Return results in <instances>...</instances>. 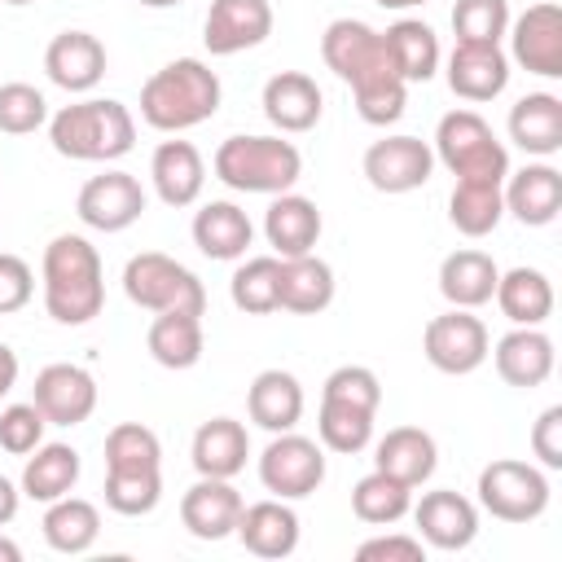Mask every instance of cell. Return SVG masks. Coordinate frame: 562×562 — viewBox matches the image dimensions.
<instances>
[{"instance_id": "obj_1", "label": "cell", "mask_w": 562, "mask_h": 562, "mask_svg": "<svg viewBox=\"0 0 562 562\" xmlns=\"http://www.w3.org/2000/svg\"><path fill=\"white\" fill-rule=\"evenodd\" d=\"M105 303V272L101 255L88 237L61 233L44 246V312L57 325H88L101 316Z\"/></svg>"}, {"instance_id": "obj_2", "label": "cell", "mask_w": 562, "mask_h": 562, "mask_svg": "<svg viewBox=\"0 0 562 562\" xmlns=\"http://www.w3.org/2000/svg\"><path fill=\"white\" fill-rule=\"evenodd\" d=\"M220 110V75L198 57H176L140 83V119L154 132H189Z\"/></svg>"}, {"instance_id": "obj_3", "label": "cell", "mask_w": 562, "mask_h": 562, "mask_svg": "<svg viewBox=\"0 0 562 562\" xmlns=\"http://www.w3.org/2000/svg\"><path fill=\"white\" fill-rule=\"evenodd\" d=\"M48 140L61 158L75 162H114L136 145V119L114 97H88L61 105L48 119Z\"/></svg>"}, {"instance_id": "obj_4", "label": "cell", "mask_w": 562, "mask_h": 562, "mask_svg": "<svg viewBox=\"0 0 562 562\" xmlns=\"http://www.w3.org/2000/svg\"><path fill=\"white\" fill-rule=\"evenodd\" d=\"M215 180H224L237 193H290L303 176V158L281 136H228L215 158Z\"/></svg>"}, {"instance_id": "obj_5", "label": "cell", "mask_w": 562, "mask_h": 562, "mask_svg": "<svg viewBox=\"0 0 562 562\" xmlns=\"http://www.w3.org/2000/svg\"><path fill=\"white\" fill-rule=\"evenodd\" d=\"M435 158L457 176L474 184H505L509 176V154L487 127L483 114L474 110H452L435 127Z\"/></svg>"}, {"instance_id": "obj_6", "label": "cell", "mask_w": 562, "mask_h": 562, "mask_svg": "<svg viewBox=\"0 0 562 562\" xmlns=\"http://www.w3.org/2000/svg\"><path fill=\"white\" fill-rule=\"evenodd\" d=\"M123 294L145 312H206V290L198 272H189L180 259L162 250H140L123 268Z\"/></svg>"}, {"instance_id": "obj_7", "label": "cell", "mask_w": 562, "mask_h": 562, "mask_svg": "<svg viewBox=\"0 0 562 562\" xmlns=\"http://www.w3.org/2000/svg\"><path fill=\"white\" fill-rule=\"evenodd\" d=\"M321 57L325 66L351 83V92L360 88H373V83H386V79H400L391 57H386V44H382V31H373L369 22L360 18H334L321 35Z\"/></svg>"}, {"instance_id": "obj_8", "label": "cell", "mask_w": 562, "mask_h": 562, "mask_svg": "<svg viewBox=\"0 0 562 562\" xmlns=\"http://www.w3.org/2000/svg\"><path fill=\"white\" fill-rule=\"evenodd\" d=\"M479 505L501 522H536L549 509V479L531 461L501 457L479 470Z\"/></svg>"}, {"instance_id": "obj_9", "label": "cell", "mask_w": 562, "mask_h": 562, "mask_svg": "<svg viewBox=\"0 0 562 562\" xmlns=\"http://www.w3.org/2000/svg\"><path fill=\"white\" fill-rule=\"evenodd\" d=\"M259 483L281 501H303L325 483V448L307 435L281 430L259 452Z\"/></svg>"}, {"instance_id": "obj_10", "label": "cell", "mask_w": 562, "mask_h": 562, "mask_svg": "<svg viewBox=\"0 0 562 562\" xmlns=\"http://www.w3.org/2000/svg\"><path fill=\"white\" fill-rule=\"evenodd\" d=\"M487 347H492L487 325H483L470 307H452V312H443V316H430L426 329H422V351H426V360H430L439 373H452V378L474 373V369L487 360Z\"/></svg>"}, {"instance_id": "obj_11", "label": "cell", "mask_w": 562, "mask_h": 562, "mask_svg": "<svg viewBox=\"0 0 562 562\" xmlns=\"http://www.w3.org/2000/svg\"><path fill=\"white\" fill-rule=\"evenodd\" d=\"M435 149L422 136H382L364 149V180L378 193H413L430 180Z\"/></svg>"}, {"instance_id": "obj_12", "label": "cell", "mask_w": 562, "mask_h": 562, "mask_svg": "<svg viewBox=\"0 0 562 562\" xmlns=\"http://www.w3.org/2000/svg\"><path fill=\"white\" fill-rule=\"evenodd\" d=\"M79 220L97 233H123L140 220L145 211V189L132 171H101L92 176L83 189H79V202H75Z\"/></svg>"}, {"instance_id": "obj_13", "label": "cell", "mask_w": 562, "mask_h": 562, "mask_svg": "<svg viewBox=\"0 0 562 562\" xmlns=\"http://www.w3.org/2000/svg\"><path fill=\"white\" fill-rule=\"evenodd\" d=\"M509 53L540 79H562V9L553 0L531 4L509 26Z\"/></svg>"}, {"instance_id": "obj_14", "label": "cell", "mask_w": 562, "mask_h": 562, "mask_svg": "<svg viewBox=\"0 0 562 562\" xmlns=\"http://www.w3.org/2000/svg\"><path fill=\"white\" fill-rule=\"evenodd\" d=\"M31 404L44 413L48 426H79L97 408V378L83 364H44L35 373Z\"/></svg>"}, {"instance_id": "obj_15", "label": "cell", "mask_w": 562, "mask_h": 562, "mask_svg": "<svg viewBox=\"0 0 562 562\" xmlns=\"http://www.w3.org/2000/svg\"><path fill=\"white\" fill-rule=\"evenodd\" d=\"M272 35V4L268 0H211L202 44L211 57H233L255 48Z\"/></svg>"}, {"instance_id": "obj_16", "label": "cell", "mask_w": 562, "mask_h": 562, "mask_svg": "<svg viewBox=\"0 0 562 562\" xmlns=\"http://www.w3.org/2000/svg\"><path fill=\"white\" fill-rule=\"evenodd\" d=\"M241 509H246V501H241V492L228 479L198 474V483L180 496V522L198 540H224V536H233Z\"/></svg>"}, {"instance_id": "obj_17", "label": "cell", "mask_w": 562, "mask_h": 562, "mask_svg": "<svg viewBox=\"0 0 562 562\" xmlns=\"http://www.w3.org/2000/svg\"><path fill=\"white\" fill-rule=\"evenodd\" d=\"M408 509H413V522H417L422 540L435 544V549H443V553H457V549H465L479 536V509L461 492L439 487V492H426Z\"/></svg>"}, {"instance_id": "obj_18", "label": "cell", "mask_w": 562, "mask_h": 562, "mask_svg": "<svg viewBox=\"0 0 562 562\" xmlns=\"http://www.w3.org/2000/svg\"><path fill=\"white\" fill-rule=\"evenodd\" d=\"M501 198H505V211H509L518 224L544 228V224H553L558 211H562V171L549 167V162H527L522 171L505 176Z\"/></svg>"}, {"instance_id": "obj_19", "label": "cell", "mask_w": 562, "mask_h": 562, "mask_svg": "<svg viewBox=\"0 0 562 562\" xmlns=\"http://www.w3.org/2000/svg\"><path fill=\"white\" fill-rule=\"evenodd\" d=\"M44 70L66 92H92L105 75V44L92 31H61L44 48Z\"/></svg>"}, {"instance_id": "obj_20", "label": "cell", "mask_w": 562, "mask_h": 562, "mask_svg": "<svg viewBox=\"0 0 562 562\" xmlns=\"http://www.w3.org/2000/svg\"><path fill=\"white\" fill-rule=\"evenodd\" d=\"M325 92L303 70H281L263 83V114L277 132H312L321 123Z\"/></svg>"}, {"instance_id": "obj_21", "label": "cell", "mask_w": 562, "mask_h": 562, "mask_svg": "<svg viewBox=\"0 0 562 562\" xmlns=\"http://www.w3.org/2000/svg\"><path fill=\"white\" fill-rule=\"evenodd\" d=\"M509 83V57L501 44H457L448 57V88L461 101H492Z\"/></svg>"}, {"instance_id": "obj_22", "label": "cell", "mask_w": 562, "mask_h": 562, "mask_svg": "<svg viewBox=\"0 0 562 562\" xmlns=\"http://www.w3.org/2000/svg\"><path fill=\"white\" fill-rule=\"evenodd\" d=\"M492 360H496L501 382L531 391V386L549 382V373H553V338L540 334V325H518L496 342Z\"/></svg>"}, {"instance_id": "obj_23", "label": "cell", "mask_w": 562, "mask_h": 562, "mask_svg": "<svg viewBox=\"0 0 562 562\" xmlns=\"http://www.w3.org/2000/svg\"><path fill=\"white\" fill-rule=\"evenodd\" d=\"M255 558H290L299 549V514L272 496V501H255L241 509L237 531H233Z\"/></svg>"}, {"instance_id": "obj_24", "label": "cell", "mask_w": 562, "mask_h": 562, "mask_svg": "<svg viewBox=\"0 0 562 562\" xmlns=\"http://www.w3.org/2000/svg\"><path fill=\"white\" fill-rule=\"evenodd\" d=\"M263 237L277 250V259L312 255V246L321 241V211H316V202L303 198V193H277L268 215H263Z\"/></svg>"}, {"instance_id": "obj_25", "label": "cell", "mask_w": 562, "mask_h": 562, "mask_svg": "<svg viewBox=\"0 0 562 562\" xmlns=\"http://www.w3.org/2000/svg\"><path fill=\"white\" fill-rule=\"evenodd\" d=\"M189 457H193V470L206 474V479H233L246 470V457H250V435L241 422L233 417H211L193 430V443H189Z\"/></svg>"}, {"instance_id": "obj_26", "label": "cell", "mask_w": 562, "mask_h": 562, "mask_svg": "<svg viewBox=\"0 0 562 562\" xmlns=\"http://www.w3.org/2000/svg\"><path fill=\"white\" fill-rule=\"evenodd\" d=\"M149 180L167 206H193L202 198V184H206L202 154L189 140H162L149 158Z\"/></svg>"}, {"instance_id": "obj_27", "label": "cell", "mask_w": 562, "mask_h": 562, "mask_svg": "<svg viewBox=\"0 0 562 562\" xmlns=\"http://www.w3.org/2000/svg\"><path fill=\"white\" fill-rule=\"evenodd\" d=\"M246 413L259 430L268 435H281V430H294L299 417H303V386L294 373L285 369H263L255 373L250 391H246Z\"/></svg>"}, {"instance_id": "obj_28", "label": "cell", "mask_w": 562, "mask_h": 562, "mask_svg": "<svg viewBox=\"0 0 562 562\" xmlns=\"http://www.w3.org/2000/svg\"><path fill=\"white\" fill-rule=\"evenodd\" d=\"M435 465H439V448L422 426H395L373 448V470H382L408 487H422L435 474Z\"/></svg>"}, {"instance_id": "obj_29", "label": "cell", "mask_w": 562, "mask_h": 562, "mask_svg": "<svg viewBox=\"0 0 562 562\" xmlns=\"http://www.w3.org/2000/svg\"><path fill=\"white\" fill-rule=\"evenodd\" d=\"M509 140L522 154L549 158L562 149V97L553 92H527L509 110Z\"/></svg>"}, {"instance_id": "obj_30", "label": "cell", "mask_w": 562, "mask_h": 562, "mask_svg": "<svg viewBox=\"0 0 562 562\" xmlns=\"http://www.w3.org/2000/svg\"><path fill=\"white\" fill-rule=\"evenodd\" d=\"M496 277H501V268L492 263V255H483V250H452V255H443V263H439V294L452 303V307H483V303H492V294H496Z\"/></svg>"}, {"instance_id": "obj_31", "label": "cell", "mask_w": 562, "mask_h": 562, "mask_svg": "<svg viewBox=\"0 0 562 562\" xmlns=\"http://www.w3.org/2000/svg\"><path fill=\"white\" fill-rule=\"evenodd\" d=\"M334 303V268L316 255H294L281 259V290H277V307L294 312V316H316Z\"/></svg>"}, {"instance_id": "obj_32", "label": "cell", "mask_w": 562, "mask_h": 562, "mask_svg": "<svg viewBox=\"0 0 562 562\" xmlns=\"http://www.w3.org/2000/svg\"><path fill=\"white\" fill-rule=\"evenodd\" d=\"M250 237H255V224L237 202H206L193 215V246L206 259H241Z\"/></svg>"}, {"instance_id": "obj_33", "label": "cell", "mask_w": 562, "mask_h": 562, "mask_svg": "<svg viewBox=\"0 0 562 562\" xmlns=\"http://www.w3.org/2000/svg\"><path fill=\"white\" fill-rule=\"evenodd\" d=\"M382 44L404 83H426L439 70V35L422 18H400L395 26L382 31Z\"/></svg>"}, {"instance_id": "obj_34", "label": "cell", "mask_w": 562, "mask_h": 562, "mask_svg": "<svg viewBox=\"0 0 562 562\" xmlns=\"http://www.w3.org/2000/svg\"><path fill=\"white\" fill-rule=\"evenodd\" d=\"M79 483V452L70 443H40L35 452H26V465H22V496L48 505L57 496H66L70 487Z\"/></svg>"}, {"instance_id": "obj_35", "label": "cell", "mask_w": 562, "mask_h": 562, "mask_svg": "<svg viewBox=\"0 0 562 562\" xmlns=\"http://www.w3.org/2000/svg\"><path fill=\"white\" fill-rule=\"evenodd\" d=\"M40 527H44L48 549H57V553H88L97 544V536H101V514H97L92 501L66 492V496L48 501Z\"/></svg>"}, {"instance_id": "obj_36", "label": "cell", "mask_w": 562, "mask_h": 562, "mask_svg": "<svg viewBox=\"0 0 562 562\" xmlns=\"http://www.w3.org/2000/svg\"><path fill=\"white\" fill-rule=\"evenodd\" d=\"M505 312V321L514 325H544L553 312V285L540 268H509L496 277V294H492Z\"/></svg>"}, {"instance_id": "obj_37", "label": "cell", "mask_w": 562, "mask_h": 562, "mask_svg": "<svg viewBox=\"0 0 562 562\" xmlns=\"http://www.w3.org/2000/svg\"><path fill=\"white\" fill-rule=\"evenodd\" d=\"M145 347L162 369H193L202 360V316H193V312H154Z\"/></svg>"}, {"instance_id": "obj_38", "label": "cell", "mask_w": 562, "mask_h": 562, "mask_svg": "<svg viewBox=\"0 0 562 562\" xmlns=\"http://www.w3.org/2000/svg\"><path fill=\"white\" fill-rule=\"evenodd\" d=\"M448 220H452V228L465 233V237H487V233L505 220L501 184L457 180V184H452V198H448Z\"/></svg>"}, {"instance_id": "obj_39", "label": "cell", "mask_w": 562, "mask_h": 562, "mask_svg": "<svg viewBox=\"0 0 562 562\" xmlns=\"http://www.w3.org/2000/svg\"><path fill=\"white\" fill-rule=\"evenodd\" d=\"M408 505H413V487L400 483V479H391V474H382V470L364 474V479L351 487V514H356L360 522H369V527H391V522H400V518L408 514Z\"/></svg>"}, {"instance_id": "obj_40", "label": "cell", "mask_w": 562, "mask_h": 562, "mask_svg": "<svg viewBox=\"0 0 562 562\" xmlns=\"http://www.w3.org/2000/svg\"><path fill=\"white\" fill-rule=\"evenodd\" d=\"M277 290H281V259L277 255H255L246 259L233 281H228V294H233V307L246 312V316H268L277 312Z\"/></svg>"}, {"instance_id": "obj_41", "label": "cell", "mask_w": 562, "mask_h": 562, "mask_svg": "<svg viewBox=\"0 0 562 562\" xmlns=\"http://www.w3.org/2000/svg\"><path fill=\"white\" fill-rule=\"evenodd\" d=\"M316 435L329 452H360L373 439V413L356 408V404H338V400H321V417H316Z\"/></svg>"}, {"instance_id": "obj_42", "label": "cell", "mask_w": 562, "mask_h": 562, "mask_svg": "<svg viewBox=\"0 0 562 562\" xmlns=\"http://www.w3.org/2000/svg\"><path fill=\"white\" fill-rule=\"evenodd\" d=\"M162 501L158 470H105V505L123 518H140Z\"/></svg>"}, {"instance_id": "obj_43", "label": "cell", "mask_w": 562, "mask_h": 562, "mask_svg": "<svg viewBox=\"0 0 562 562\" xmlns=\"http://www.w3.org/2000/svg\"><path fill=\"white\" fill-rule=\"evenodd\" d=\"M162 465V443L149 426L123 422L105 435V470H158Z\"/></svg>"}, {"instance_id": "obj_44", "label": "cell", "mask_w": 562, "mask_h": 562, "mask_svg": "<svg viewBox=\"0 0 562 562\" xmlns=\"http://www.w3.org/2000/svg\"><path fill=\"white\" fill-rule=\"evenodd\" d=\"M509 31V0H457L452 35L457 44H501Z\"/></svg>"}, {"instance_id": "obj_45", "label": "cell", "mask_w": 562, "mask_h": 562, "mask_svg": "<svg viewBox=\"0 0 562 562\" xmlns=\"http://www.w3.org/2000/svg\"><path fill=\"white\" fill-rule=\"evenodd\" d=\"M48 123V101L31 83H0V132L9 136H31L35 127Z\"/></svg>"}, {"instance_id": "obj_46", "label": "cell", "mask_w": 562, "mask_h": 562, "mask_svg": "<svg viewBox=\"0 0 562 562\" xmlns=\"http://www.w3.org/2000/svg\"><path fill=\"white\" fill-rule=\"evenodd\" d=\"M321 400H338V404H356V408L378 413V404H382V382H378V373L364 369V364H338V369L325 378Z\"/></svg>"}, {"instance_id": "obj_47", "label": "cell", "mask_w": 562, "mask_h": 562, "mask_svg": "<svg viewBox=\"0 0 562 562\" xmlns=\"http://www.w3.org/2000/svg\"><path fill=\"white\" fill-rule=\"evenodd\" d=\"M44 413L35 404H9L0 408V448L13 457H26L44 443Z\"/></svg>"}, {"instance_id": "obj_48", "label": "cell", "mask_w": 562, "mask_h": 562, "mask_svg": "<svg viewBox=\"0 0 562 562\" xmlns=\"http://www.w3.org/2000/svg\"><path fill=\"white\" fill-rule=\"evenodd\" d=\"M35 294V277H31V263L18 259V255H4L0 250V316L9 312H22Z\"/></svg>"}, {"instance_id": "obj_49", "label": "cell", "mask_w": 562, "mask_h": 562, "mask_svg": "<svg viewBox=\"0 0 562 562\" xmlns=\"http://www.w3.org/2000/svg\"><path fill=\"white\" fill-rule=\"evenodd\" d=\"M531 452L544 470H562V404H549L531 426Z\"/></svg>"}, {"instance_id": "obj_50", "label": "cell", "mask_w": 562, "mask_h": 562, "mask_svg": "<svg viewBox=\"0 0 562 562\" xmlns=\"http://www.w3.org/2000/svg\"><path fill=\"white\" fill-rule=\"evenodd\" d=\"M360 562H422L426 544L417 536H373L356 549Z\"/></svg>"}, {"instance_id": "obj_51", "label": "cell", "mask_w": 562, "mask_h": 562, "mask_svg": "<svg viewBox=\"0 0 562 562\" xmlns=\"http://www.w3.org/2000/svg\"><path fill=\"white\" fill-rule=\"evenodd\" d=\"M18 496H22V487H18L13 479L0 474V527L13 522V514H18Z\"/></svg>"}, {"instance_id": "obj_52", "label": "cell", "mask_w": 562, "mask_h": 562, "mask_svg": "<svg viewBox=\"0 0 562 562\" xmlns=\"http://www.w3.org/2000/svg\"><path fill=\"white\" fill-rule=\"evenodd\" d=\"M13 382H18V356H13V347L0 342V400L13 391Z\"/></svg>"}, {"instance_id": "obj_53", "label": "cell", "mask_w": 562, "mask_h": 562, "mask_svg": "<svg viewBox=\"0 0 562 562\" xmlns=\"http://www.w3.org/2000/svg\"><path fill=\"white\" fill-rule=\"evenodd\" d=\"M0 562H22V549L13 540H4V536H0Z\"/></svg>"}, {"instance_id": "obj_54", "label": "cell", "mask_w": 562, "mask_h": 562, "mask_svg": "<svg viewBox=\"0 0 562 562\" xmlns=\"http://www.w3.org/2000/svg\"><path fill=\"white\" fill-rule=\"evenodd\" d=\"M373 4H382V9H417V4H426V0H373Z\"/></svg>"}, {"instance_id": "obj_55", "label": "cell", "mask_w": 562, "mask_h": 562, "mask_svg": "<svg viewBox=\"0 0 562 562\" xmlns=\"http://www.w3.org/2000/svg\"><path fill=\"white\" fill-rule=\"evenodd\" d=\"M145 9H171V4H180V0H140Z\"/></svg>"}, {"instance_id": "obj_56", "label": "cell", "mask_w": 562, "mask_h": 562, "mask_svg": "<svg viewBox=\"0 0 562 562\" xmlns=\"http://www.w3.org/2000/svg\"><path fill=\"white\" fill-rule=\"evenodd\" d=\"M4 4H35V0H4Z\"/></svg>"}]
</instances>
